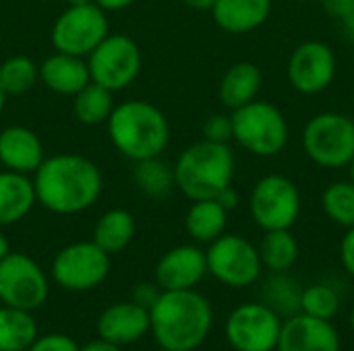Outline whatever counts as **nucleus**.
<instances>
[{
	"mask_svg": "<svg viewBox=\"0 0 354 351\" xmlns=\"http://www.w3.org/2000/svg\"><path fill=\"white\" fill-rule=\"evenodd\" d=\"M100 168L77 153L46 157L33 174L35 201L58 215H75L95 205L102 194Z\"/></svg>",
	"mask_w": 354,
	"mask_h": 351,
	"instance_id": "nucleus-1",
	"label": "nucleus"
},
{
	"mask_svg": "<svg viewBox=\"0 0 354 351\" xmlns=\"http://www.w3.org/2000/svg\"><path fill=\"white\" fill-rule=\"evenodd\" d=\"M214 308L195 290L160 292L149 308V333L164 351H195L209 337Z\"/></svg>",
	"mask_w": 354,
	"mask_h": 351,
	"instance_id": "nucleus-2",
	"label": "nucleus"
},
{
	"mask_svg": "<svg viewBox=\"0 0 354 351\" xmlns=\"http://www.w3.org/2000/svg\"><path fill=\"white\" fill-rule=\"evenodd\" d=\"M106 126L116 151L131 161L160 157L170 143L166 114L145 99H131L114 106Z\"/></svg>",
	"mask_w": 354,
	"mask_h": 351,
	"instance_id": "nucleus-3",
	"label": "nucleus"
},
{
	"mask_svg": "<svg viewBox=\"0 0 354 351\" xmlns=\"http://www.w3.org/2000/svg\"><path fill=\"white\" fill-rule=\"evenodd\" d=\"M236 157L228 143L197 141L189 145L174 163V184L191 201L216 199L232 186Z\"/></svg>",
	"mask_w": 354,
	"mask_h": 351,
	"instance_id": "nucleus-4",
	"label": "nucleus"
},
{
	"mask_svg": "<svg viewBox=\"0 0 354 351\" xmlns=\"http://www.w3.org/2000/svg\"><path fill=\"white\" fill-rule=\"evenodd\" d=\"M232 141L255 157L280 155L290 139V126L280 108L266 99L232 110Z\"/></svg>",
	"mask_w": 354,
	"mask_h": 351,
	"instance_id": "nucleus-5",
	"label": "nucleus"
},
{
	"mask_svg": "<svg viewBox=\"0 0 354 351\" xmlns=\"http://www.w3.org/2000/svg\"><path fill=\"white\" fill-rule=\"evenodd\" d=\"M305 155L324 170L348 168L354 159V120L340 112H319L303 128Z\"/></svg>",
	"mask_w": 354,
	"mask_h": 351,
	"instance_id": "nucleus-6",
	"label": "nucleus"
},
{
	"mask_svg": "<svg viewBox=\"0 0 354 351\" xmlns=\"http://www.w3.org/2000/svg\"><path fill=\"white\" fill-rule=\"evenodd\" d=\"M249 213L263 232L290 230L301 215L299 186L284 174H266L249 194Z\"/></svg>",
	"mask_w": 354,
	"mask_h": 351,
	"instance_id": "nucleus-7",
	"label": "nucleus"
},
{
	"mask_svg": "<svg viewBox=\"0 0 354 351\" xmlns=\"http://www.w3.org/2000/svg\"><path fill=\"white\" fill-rule=\"evenodd\" d=\"M207 273L226 288L243 290L259 281L263 273L257 246L239 234H222L207 244Z\"/></svg>",
	"mask_w": 354,
	"mask_h": 351,
	"instance_id": "nucleus-8",
	"label": "nucleus"
},
{
	"mask_svg": "<svg viewBox=\"0 0 354 351\" xmlns=\"http://www.w3.org/2000/svg\"><path fill=\"white\" fill-rule=\"evenodd\" d=\"M87 68L93 83L110 91H122L139 77L141 50L129 35L108 33L87 56Z\"/></svg>",
	"mask_w": 354,
	"mask_h": 351,
	"instance_id": "nucleus-9",
	"label": "nucleus"
},
{
	"mask_svg": "<svg viewBox=\"0 0 354 351\" xmlns=\"http://www.w3.org/2000/svg\"><path fill=\"white\" fill-rule=\"evenodd\" d=\"M108 35L106 10L95 2L66 6L52 25V46L56 52L87 58Z\"/></svg>",
	"mask_w": 354,
	"mask_h": 351,
	"instance_id": "nucleus-10",
	"label": "nucleus"
},
{
	"mask_svg": "<svg viewBox=\"0 0 354 351\" xmlns=\"http://www.w3.org/2000/svg\"><path fill=\"white\" fill-rule=\"evenodd\" d=\"M282 319L263 302L239 304L226 319L224 335L234 351H276Z\"/></svg>",
	"mask_w": 354,
	"mask_h": 351,
	"instance_id": "nucleus-11",
	"label": "nucleus"
},
{
	"mask_svg": "<svg viewBox=\"0 0 354 351\" xmlns=\"http://www.w3.org/2000/svg\"><path fill=\"white\" fill-rule=\"evenodd\" d=\"M48 277L44 269L23 252H8L0 261L2 306L33 312L48 300Z\"/></svg>",
	"mask_w": 354,
	"mask_h": 351,
	"instance_id": "nucleus-12",
	"label": "nucleus"
},
{
	"mask_svg": "<svg viewBox=\"0 0 354 351\" xmlns=\"http://www.w3.org/2000/svg\"><path fill=\"white\" fill-rule=\"evenodd\" d=\"M110 273V254L93 240L64 246L52 263V279L68 292H89Z\"/></svg>",
	"mask_w": 354,
	"mask_h": 351,
	"instance_id": "nucleus-13",
	"label": "nucleus"
},
{
	"mask_svg": "<svg viewBox=\"0 0 354 351\" xmlns=\"http://www.w3.org/2000/svg\"><path fill=\"white\" fill-rule=\"evenodd\" d=\"M336 70H338L336 52L319 39H307L299 43L292 50L286 66L288 83L301 95L324 93L334 83Z\"/></svg>",
	"mask_w": 354,
	"mask_h": 351,
	"instance_id": "nucleus-14",
	"label": "nucleus"
},
{
	"mask_svg": "<svg viewBox=\"0 0 354 351\" xmlns=\"http://www.w3.org/2000/svg\"><path fill=\"white\" fill-rule=\"evenodd\" d=\"M276 351H342V341L330 321L297 312L282 321Z\"/></svg>",
	"mask_w": 354,
	"mask_h": 351,
	"instance_id": "nucleus-15",
	"label": "nucleus"
},
{
	"mask_svg": "<svg viewBox=\"0 0 354 351\" xmlns=\"http://www.w3.org/2000/svg\"><path fill=\"white\" fill-rule=\"evenodd\" d=\"M205 275V250L195 244H183L168 250L156 265V285L164 292L195 290Z\"/></svg>",
	"mask_w": 354,
	"mask_h": 351,
	"instance_id": "nucleus-16",
	"label": "nucleus"
},
{
	"mask_svg": "<svg viewBox=\"0 0 354 351\" xmlns=\"http://www.w3.org/2000/svg\"><path fill=\"white\" fill-rule=\"evenodd\" d=\"M97 335L116 345H129L149 333V310L137 302H118L108 306L97 319Z\"/></svg>",
	"mask_w": 354,
	"mask_h": 351,
	"instance_id": "nucleus-17",
	"label": "nucleus"
},
{
	"mask_svg": "<svg viewBox=\"0 0 354 351\" xmlns=\"http://www.w3.org/2000/svg\"><path fill=\"white\" fill-rule=\"evenodd\" d=\"M44 145L27 126H8L0 132V163L17 174H35L44 161Z\"/></svg>",
	"mask_w": 354,
	"mask_h": 351,
	"instance_id": "nucleus-18",
	"label": "nucleus"
},
{
	"mask_svg": "<svg viewBox=\"0 0 354 351\" xmlns=\"http://www.w3.org/2000/svg\"><path fill=\"white\" fill-rule=\"evenodd\" d=\"M39 81L58 95L75 97L91 77L85 58L56 52L39 64Z\"/></svg>",
	"mask_w": 354,
	"mask_h": 351,
	"instance_id": "nucleus-19",
	"label": "nucleus"
},
{
	"mask_svg": "<svg viewBox=\"0 0 354 351\" xmlns=\"http://www.w3.org/2000/svg\"><path fill=\"white\" fill-rule=\"evenodd\" d=\"M272 14V0H216L212 17L216 25L232 35L259 29Z\"/></svg>",
	"mask_w": 354,
	"mask_h": 351,
	"instance_id": "nucleus-20",
	"label": "nucleus"
},
{
	"mask_svg": "<svg viewBox=\"0 0 354 351\" xmlns=\"http://www.w3.org/2000/svg\"><path fill=\"white\" fill-rule=\"evenodd\" d=\"M261 83H263V74L255 62H249V60L234 62L224 72L220 87H218L222 106L232 112L251 103L253 99H257L261 91Z\"/></svg>",
	"mask_w": 354,
	"mask_h": 351,
	"instance_id": "nucleus-21",
	"label": "nucleus"
},
{
	"mask_svg": "<svg viewBox=\"0 0 354 351\" xmlns=\"http://www.w3.org/2000/svg\"><path fill=\"white\" fill-rule=\"evenodd\" d=\"M33 180L10 170L0 172V228L21 221L35 205Z\"/></svg>",
	"mask_w": 354,
	"mask_h": 351,
	"instance_id": "nucleus-22",
	"label": "nucleus"
},
{
	"mask_svg": "<svg viewBox=\"0 0 354 351\" xmlns=\"http://www.w3.org/2000/svg\"><path fill=\"white\" fill-rule=\"evenodd\" d=\"M226 225L228 211L216 199L193 201L185 217L187 234L199 244H212L214 240H218L226 232Z\"/></svg>",
	"mask_w": 354,
	"mask_h": 351,
	"instance_id": "nucleus-23",
	"label": "nucleus"
},
{
	"mask_svg": "<svg viewBox=\"0 0 354 351\" xmlns=\"http://www.w3.org/2000/svg\"><path fill=\"white\" fill-rule=\"evenodd\" d=\"M257 250L263 269L270 273H288L299 261V242L290 230L263 232Z\"/></svg>",
	"mask_w": 354,
	"mask_h": 351,
	"instance_id": "nucleus-24",
	"label": "nucleus"
},
{
	"mask_svg": "<svg viewBox=\"0 0 354 351\" xmlns=\"http://www.w3.org/2000/svg\"><path fill=\"white\" fill-rule=\"evenodd\" d=\"M133 236L135 217L127 209H110L97 219L91 240L108 254H114L124 250L131 244Z\"/></svg>",
	"mask_w": 354,
	"mask_h": 351,
	"instance_id": "nucleus-25",
	"label": "nucleus"
},
{
	"mask_svg": "<svg viewBox=\"0 0 354 351\" xmlns=\"http://www.w3.org/2000/svg\"><path fill=\"white\" fill-rule=\"evenodd\" d=\"M37 339V325L31 312L0 308V351H27Z\"/></svg>",
	"mask_w": 354,
	"mask_h": 351,
	"instance_id": "nucleus-26",
	"label": "nucleus"
},
{
	"mask_svg": "<svg viewBox=\"0 0 354 351\" xmlns=\"http://www.w3.org/2000/svg\"><path fill=\"white\" fill-rule=\"evenodd\" d=\"M114 91L89 81L75 97H73V112L81 124L95 126L108 122L114 110Z\"/></svg>",
	"mask_w": 354,
	"mask_h": 351,
	"instance_id": "nucleus-27",
	"label": "nucleus"
},
{
	"mask_svg": "<svg viewBox=\"0 0 354 351\" xmlns=\"http://www.w3.org/2000/svg\"><path fill=\"white\" fill-rule=\"evenodd\" d=\"M133 178H135V184L139 186V190L153 199L166 197L172 188H176L174 166L166 163L162 159V155L143 159V161H135Z\"/></svg>",
	"mask_w": 354,
	"mask_h": 351,
	"instance_id": "nucleus-28",
	"label": "nucleus"
},
{
	"mask_svg": "<svg viewBox=\"0 0 354 351\" xmlns=\"http://www.w3.org/2000/svg\"><path fill=\"white\" fill-rule=\"evenodd\" d=\"M301 294L303 288L288 277V273H272L263 285V304H268L280 317H292L301 312Z\"/></svg>",
	"mask_w": 354,
	"mask_h": 351,
	"instance_id": "nucleus-29",
	"label": "nucleus"
},
{
	"mask_svg": "<svg viewBox=\"0 0 354 351\" xmlns=\"http://www.w3.org/2000/svg\"><path fill=\"white\" fill-rule=\"evenodd\" d=\"M322 209L330 221L342 228H354V182L336 180L322 192Z\"/></svg>",
	"mask_w": 354,
	"mask_h": 351,
	"instance_id": "nucleus-30",
	"label": "nucleus"
},
{
	"mask_svg": "<svg viewBox=\"0 0 354 351\" xmlns=\"http://www.w3.org/2000/svg\"><path fill=\"white\" fill-rule=\"evenodd\" d=\"M39 79V66L29 56H10L0 64V89L8 95L27 93Z\"/></svg>",
	"mask_w": 354,
	"mask_h": 351,
	"instance_id": "nucleus-31",
	"label": "nucleus"
},
{
	"mask_svg": "<svg viewBox=\"0 0 354 351\" xmlns=\"http://www.w3.org/2000/svg\"><path fill=\"white\" fill-rule=\"evenodd\" d=\"M338 308H340V296L332 285L313 283L309 288H303V294H301V312L303 314L332 321L338 314Z\"/></svg>",
	"mask_w": 354,
	"mask_h": 351,
	"instance_id": "nucleus-32",
	"label": "nucleus"
},
{
	"mask_svg": "<svg viewBox=\"0 0 354 351\" xmlns=\"http://www.w3.org/2000/svg\"><path fill=\"white\" fill-rule=\"evenodd\" d=\"M203 139L214 143H230L232 141V116L230 114H214L203 122Z\"/></svg>",
	"mask_w": 354,
	"mask_h": 351,
	"instance_id": "nucleus-33",
	"label": "nucleus"
},
{
	"mask_svg": "<svg viewBox=\"0 0 354 351\" xmlns=\"http://www.w3.org/2000/svg\"><path fill=\"white\" fill-rule=\"evenodd\" d=\"M27 351H79V345L73 337L62 333H50L37 337Z\"/></svg>",
	"mask_w": 354,
	"mask_h": 351,
	"instance_id": "nucleus-34",
	"label": "nucleus"
},
{
	"mask_svg": "<svg viewBox=\"0 0 354 351\" xmlns=\"http://www.w3.org/2000/svg\"><path fill=\"white\" fill-rule=\"evenodd\" d=\"M340 263L344 271L354 279V228H348L340 240Z\"/></svg>",
	"mask_w": 354,
	"mask_h": 351,
	"instance_id": "nucleus-35",
	"label": "nucleus"
},
{
	"mask_svg": "<svg viewBox=\"0 0 354 351\" xmlns=\"http://www.w3.org/2000/svg\"><path fill=\"white\" fill-rule=\"evenodd\" d=\"M160 288L158 285H149V283H141V285H137L135 288V296H133V302H137L139 306H143V308H151L153 306V302L158 300V296H160Z\"/></svg>",
	"mask_w": 354,
	"mask_h": 351,
	"instance_id": "nucleus-36",
	"label": "nucleus"
},
{
	"mask_svg": "<svg viewBox=\"0 0 354 351\" xmlns=\"http://www.w3.org/2000/svg\"><path fill=\"white\" fill-rule=\"evenodd\" d=\"M322 6L330 17L342 21L354 10V0H322Z\"/></svg>",
	"mask_w": 354,
	"mask_h": 351,
	"instance_id": "nucleus-37",
	"label": "nucleus"
},
{
	"mask_svg": "<svg viewBox=\"0 0 354 351\" xmlns=\"http://www.w3.org/2000/svg\"><path fill=\"white\" fill-rule=\"evenodd\" d=\"M216 201L230 213V211H234V209L239 207L241 197H239V192L234 190V186H228V188H224V190L216 197Z\"/></svg>",
	"mask_w": 354,
	"mask_h": 351,
	"instance_id": "nucleus-38",
	"label": "nucleus"
},
{
	"mask_svg": "<svg viewBox=\"0 0 354 351\" xmlns=\"http://www.w3.org/2000/svg\"><path fill=\"white\" fill-rule=\"evenodd\" d=\"M79 351H120V345L112 343V341H106V339H93V341H87L85 345H79Z\"/></svg>",
	"mask_w": 354,
	"mask_h": 351,
	"instance_id": "nucleus-39",
	"label": "nucleus"
},
{
	"mask_svg": "<svg viewBox=\"0 0 354 351\" xmlns=\"http://www.w3.org/2000/svg\"><path fill=\"white\" fill-rule=\"evenodd\" d=\"M102 10H122L129 8L131 4H135L137 0H93Z\"/></svg>",
	"mask_w": 354,
	"mask_h": 351,
	"instance_id": "nucleus-40",
	"label": "nucleus"
},
{
	"mask_svg": "<svg viewBox=\"0 0 354 351\" xmlns=\"http://www.w3.org/2000/svg\"><path fill=\"white\" fill-rule=\"evenodd\" d=\"M183 2L193 10H212V6L216 4V0H183Z\"/></svg>",
	"mask_w": 354,
	"mask_h": 351,
	"instance_id": "nucleus-41",
	"label": "nucleus"
},
{
	"mask_svg": "<svg viewBox=\"0 0 354 351\" xmlns=\"http://www.w3.org/2000/svg\"><path fill=\"white\" fill-rule=\"evenodd\" d=\"M342 29H344V33L348 35V39L354 41V10L351 14H346V17L342 19Z\"/></svg>",
	"mask_w": 354,
	"mask_h": 351,
	"instance_id": "nucleus-42",
	"label": "nucleus"
},
{
	"mask_svg": "<svg viewBox=\"0 0 354 351\" xmlns=\"http://www.w3.org/2000/svg\"><path fill=\"white\" fill-rule=\"evenodd\" d=\"M8 252H10L8 240H6V236H4V234L0 232V261H2V259H4V257L8 254Z\"/></svg>",
	"mask_w": 354,
	"mask_h": 351,
	"instance_id": "nucleus-43",
	"label": "nucleus"
},
{
	"mask_svg": "<svg viewBox=\"0 0 354 351\" xmlns=\"http://www.w3.org/2000/svg\"><path fill=\"white\" fill-rule=\"evenodd\" d=\"M89 2H93V0H66V4H68V6H77V4H89Z\"/></svg>",
	"mask_w": 354,
	"mask_h": 351,
	"instance_id": "nucleus-44",
	"label": "nucleus"
},
{
	"mask_svg": "<svg viewBox=\"0 0 354 351\" xmlns=\"http://www.w3.org/2000/svg\"><path fill=\"white\" fill-rule=\"evenodd\" d=\"M4 103H6V93L0 89V114H2V110H4Z\"/></svg>",
	"mask_w": 354,
	"mask_h": 351,
	"instance_id": "nucleus-45",
	"label": "nucleus"
},
{
	"mask_svg": "<svg viewBox=\"0 0 354 351\" xmlns=\"http://www.w3.org/2000/svg\"><path fill=\"white\" fill-rule=\"evenodd\" d=\"M348 323H351V327H353V331H354V308L351 310V314H348Z\"/></svg>",
	"mask_w": 354,
	"mask_h": 351,
	"instance_id": "nucleus-46",
	"label": "nucleus"
},
{
	"mask_svg": "<svg viewBox=\"0 0 354 351\" xmlns=\"http://www.w3.org/2000/svg\"><path fill=\"white\" fill-rule=\"evenodd\" d=\"M348 172H351V180L354 182V159L351 161V166H348Z\"/></svg>",
	"mask_w": 354,
	"mask_h": 351,
	"instance_id": "nucleus-47",
	"label": "nucleus"
}]
</instances>
